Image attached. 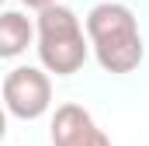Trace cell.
Returning a JSON list of instances; mask_svg holds the SVG:
<instances>
[{"instance_id": "6", "label": "cell", "mask_w": 149, "mask_h": 146, "mask_svg": "<svg viewBox=\"0 0 149 146\" xmlns=\"http://www.w3.org/2000/svg\"><path fill=\"white\" fill-rule=\"evenodd\" d=\"M3 136H7V108L0 105V139H3Z\"/></svg>"}, {"instance_id": "2", "label": "cell", "mask_w": 149, "mask_h": 146, "mask_svg": "<svg viewBox=\"0 0 149 146\" xmlns=\"http://www.w3.org/2000/svg\"><path fill=\"white\" fill-rule=\"evenodd\" d=\"M38 59L56 77H70L87 63V38L70 7L49 4L38 11Z\"/></svg>"}, {"instance_id": "1", "label": "cell", "mask_w": 149, "mask_h": 146, "mask_svg": "<svg viewBox=\"0 0 149 146\" xmlns=\"http://www.w3.org/2000/svg\"><path fill=\"white\" fill-rule=\"evenodd\" d=\"M87 38L94 45L97 63L108 73H132L142 63V35L135 14L125 4H97L87 14Z\"/></svg>"}, {"instance_id": "8", "label": "cell", "mask_w": 149, "mask_h": 146, "mask_svg": "<svg viewBox=\"0 0 149 146\" xmlns=\"http://www.w3.org/2000/svg\"><path fill=\"white\" fill-rule=\"evenodd\" d=\"M0 4H3V0H0Z\"/></svg>"}, {"instance_id": "7", "label": "cell", "mask_w": 149, "mask_h": 146, "mask_svg": "<svg viewBox=\"0 0 149 146\" xmlns=\"http://www.w3.org/2000/svg\"><path fill=\"white\" fill-rule=\"evenodd\" d=\"M21 4H28V7H35V11H42V7H49V4H56V0H21Z\"/></svg>"}, {"instance_id": "4", "label": "cell", "mask_w": 149, "mask_h": 146, "mask_svg": "<svg viewBox=\"0 0 149 146\" xmlns=\"http://www.w3.org/2000/svg\"><path fill=\"white\" fill-rule=\"evenodd\" d=\"M52 146H111V139L97 129L94 115L80 105H63L52 118Z\"/></svg>"}, {"instance_id": "3", "label": "cell", "mask_w": 149, "mask_h": 146, "mask_svg": "<svg viewBox=\"0 0 149 146\" xmlns=\"http://www.w3.org/2000/svg\"><path fill=\"white\" fill-rule=\"evenodd\" d=\"M52 105V84L38 66H17L3 77V108L24 122L42 118Z\"/></svg>"}, {"instance_id": "5", "label": "cell", "mask_w": 149, "mask_h": 146, "mask_svg": "<svg viewBox=\"0 0 149 146\" xmlns=\"http://www.w3.org/2000/svg\"><path fill=\"white\" fill-rule=\"evenodd\" d=\"M31 35H35V28H31V21H28L24 14L3 11V14H0V59L21 56V52L31 45Z\"/></svg>"}]
</instances>
